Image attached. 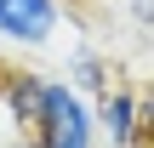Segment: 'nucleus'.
I'll return each mask as SVG.
<instances>
[{
    "mask_svg": "<svg viewBox=\"0 0 154 148\" xmlns=\"http://www.w3.org/2000/svg\"><path fill=\"white\" fill-rule=\"evenodd\" d=\"M34 143L40 148H97V125H91V103L80 91H69L63 80L40 86V108H34Z\"/></svg>",
    "mask_w": 154,
    "mask_h": 148,
    "instance_id": "1",
    "label": "nucleus"
},
{
    "mask_svg": "<svg viewBox=\"0 0 154 148\" xmlns=\"http://www.w3.org/2000/svg\"><path fill=\"white\" fill-rule=\"evenodd\" d=\"M63 29V0H0V40L17 51H46Z\"/></svg>",
    "mask_w": 154,
    "mask_h": 148,
    "instance_id": "2",
    "label": "nucleus"
},
{
    "mask_svg": "<svg viewBox=\"0 0 154 148\" xmlns=\"http://www.w3.org/2000/svg\"><path fill=\"white\" fill-rule=\"evenodd\" d=\"M91 125H97V143L109 148H143V97L131 86H109L91 103Z\"/></svg>",
    "mask_w": 154,
    "mask_h": 148,
    "instance_id": "3",
    "label": "nucleus"
},
{
    "mask_svg": "<svg viewBox=\"0 0 154 148\" xmlns=\"http://www.w3.org/2000/svg\"><path fill=\"white\" fill-rule=\"evenodd\" d=\"M109 74H114V63H109L97 46H69V57H63V86H69V91H80L86 103H97V97L114 86Z\"/></svg>",
    "mask_w": 154,
    "mask_h": 148,
    "instance_id": "4",
    "label": "nucleus"
},
{
    "mask_svg": "<svg viewBox=\"0 0 154 148\" xmlns=\"http://www.w3.org/2000/svg\"><path fill=\"white\" fill-rule=\"evenodd\" d=\"M40 86H46V74H11L6 80V120L17 125V131H29L34 125V108H40Z\"/></svg>",
    "mask_w": 154,
    "mask_h": 148,
    "instance_id": "5",
    "label": "nucleus"
},
{
    "mask_svg": "<svg viewBox=\"0 0 154 148\" xmlns=\"http://www.w3.org/2000/svg\"><path fill=\"white\" fill-rule=\"evenodd\" d=\"M126 11H131V29H137V40H149V0H126Z\"/></svg>",
    "mask_w": 154,
    "mask_h": 148,
    "instance_id": "6",
    "label": "nucleus"
},
{
    "mask_svg": "<svg viewBox=\"0 0 154 148\" xmlns=\"http://www.w3.org/2000/svg\"><path fill=\"white\" fill-rule=\"evenodd\" d=\"M0 148H40V143H34V131H11V137H6Z\"/></svg>",
    "mask_w": 154,
    "mask_h": 148,
    "instance_id": "7",
    "label": "nucleus"
}]
</instances>
